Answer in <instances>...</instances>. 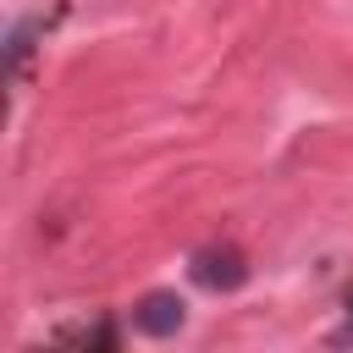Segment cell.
Segmentation results:
<instances>
[{"label":"cell","mask_w":353,"mask_h":353,"mask_svg":"<svg viewBox=\"0 0 353 353\" xmlns=\"http://www.w3.org/2000/svg\"><path fill=\"white\" fill-rule=\"evenodd\" d=\"M132 325H138L143 336H171V331H182V298H176V292H149V298H138Z\"/></svg>","instance_id":"7a4b0ae2"},{"label":"cell","mask_w":353,"mask_h":353,"mask_svg":"<svg viewBox=\"0 0 353 353\" xmlns=\"http://www.w3.org/2000/svg\"><path fill=\"white\" fill-rule=\"evenodd\" d=\"M188 270H193V281H199V287H210V292H232V287H243V281H248V265H243V254H237V248H199Z\"/></svg>","instance_id":"6da1fadb"},{"label":"cell","mask_w":353,"mask_h":353,"mask_svg":"<svg viewBox=\"0 0 353 353\" xmlns=\"http://www.w3.org/2000/svg\"><path fill=\"white\" fill-rule=\"evenodd\" d=\"M61 342H77V347H116V331H110V325H83V331H66Z\"/></svg>","instance_id":"3957f363"}]
</instances>
